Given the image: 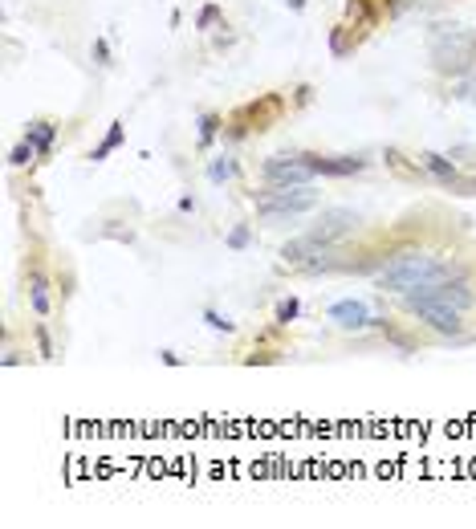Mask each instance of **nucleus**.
Returning a JSON list of instances; mask_svg holds the SVG:
<instances>
[{
	"label": "nucleus",
	"mask_w": 476,
	"mask_h": 529,
	"mask_svg": "<svg viewBox=\"0 0 476 529\" xmlns=\"http://www.w3.org/2000/svg\"><path fill=\"white\" fill-rule=\"evenodd\" d=\"M297 314H301V301H297V298H285V301L277 306V322H281V326H289Z\"/></svg>",
	"instance_id": "nucleus-17"
},
{
	"label": "nucleus",
	"mask_w": 476,
	"mask_h": 529,
	"mask_svg": "<svg viewBox=\"0 0 476 529\" xmlns=\"http://www.w3.org/2000/svg\"><path fill=\"white\" fill-rule=\"evenodd\" d=\"M285 4H289V8H301V4H306V0H285Z\"/></svg>",
	"instance_id": "nucleus-24"
},
{
	"label": "nucleus",
	"mask_w": 476,
	"mask_h": 529,
	"mask_svg": "<svg viewBox=\"0 0 476 529\" xmlns=\"http://www.w3.org/2000/svg\"><path fill=\"white\" fill-rule=\"evenodd\" d=\"M427 50H431L436 69H440V74H452V78H464V74H472V66H476V33L464 29V25H436Z\"/></svg>",
	"instance_id": "nucleus-2"
},
{
	"label": "nucleus",
	"mask_w": 476,
	"mask_h": 529,
	"mask_svg": "<svg viewBox=\"0 0 476 529\" xmlns=\"http://www.w3.org/2000/svg\"><path fill=\"white\" fill-rule=\"evenodd\" d=\"M29 301H33V310H37V318H45L50 314V285H45V277H29Z\"/></svg>",
	"instance_id": "nucleus-14"
},
{
	"label": "nucleus",
	"mask_w": 476,
	"mask_h": 529,
	"mask_svg": "<svg viewBox=\"0 0 476 529\" xmlns=\"http://www.w3.org/2000/svg\"><path fill=\"white\" fill-rule=\"evenodd\" d=\"M25 139H29V143L37 147V155H50L53 139H57V127H53V122H29Z\"/></svg>",
	"instance_id": "nucleus-11"
},
{
	"label": "nucleus",
	"mask_w": 476,
	"mask_h": 529,
	"mask_svg": "<svg viewBox=\"0 0 476 529\" xmlns=\"http://www.w3.org/2000/svg\"><path fill=\"white\" fill-rule=\"evenodd\" d=\"M232 175H236V159H228V155H220V159L208 167V180L212 183H228Z\"/></svg>",
	"instance_id": "nucleus-15"
},
{
	"label": "nucleus",
	"mask_w": 476,
	"mask_h": 529,
	"mask_svg": "<svg viewBox=\"0 0 476 529\" xmlns=\"http://www.w3.org/2000/svg\"><path fill=\"white\" fill-rule=\"evenodd\" d=\"M424 167H427V171H431V175H436L440 183H460L456 163H448L443 155H431V151H427V155H424Z\"/></svg>",
	"instance_id": "nucleus-13"
},
{
	"label": "nucleus",
	"mask_w": 476,
	"mask_h": 529,
	"mask_svg": "<svg viewBox=\"0 0 476 529\" xmlns=\"http://www.w3.org/2000/svg\"><path fill=\"white\" fill-rule=\"evenodd\" d=\"M216 131H220V118H216V115H204V118H199V143H212Z\"/></svg>",
	"instance_id": "nucleus-18"
},
{
	"label": "nucleus",
	"mask_w": 476,
	"mask_h": 529,
	"mask_svg": "<svg viewBox=\"0 0 476 529\" xmlns=\"http://www.w3.org/2000/svg\"><path fill=\"white\" fill-rule=\"evenodd\" d=\"M452 273V264L440 261V257H427V252H399L383 273H378V289H391V293H415V289H427L440 277Z\"/></svg>",
	"instance_id": "nucleus-1"
},
{
	"label": "nucleus",
	"mask_w": 476,
	"mask_h": 529,
	"mask_svg": "<svg viewBox=\"0 0 476 529\" xmlns=\"http://www.w3.org/2000/svg\"><path fill=\"white\" fill-rule=\"evenodd\" d=\"M330 322H338L342 330H366V326H375V318H371V310H366V301H359V298L334 301V306H330Z\"/></svg>",
	"instance_id": "nucleus-8"
},
{
	"label": "nucleus",
	"mask_w": 476,
	"mask_h": 529,
	"mask_svg": "<svg viewBox=\"0 0 476 529\" xmlns=\"http://www.w3.org/2000/svg\"><path fill=\"white\" fill-rule=\"evenodd\" d=\"M326 252L330 248L306 232V236H294L289 245H281V261L285 264H313V257H326Z\"/></svg>",
	"instance_id": "nucleus-9"
},
{
	"label": "nucleus",
	"mask_w": 476,
	"mask_h": 529,
	"mask_svg": "<svg viewBox=\"0 0 476 529\" xmlns=\"http://www.w3.org/2000/svg\"><path fill=\"white\" fill-rule=\"evenodd\" d=\"M204 322H208L212 330H224V334L232 330V322H228V318H224V314H216V310H204Z\"/></svg>",
	"instance_id": "nucleus-19"
},
{
	"label": "nucleus",
	"mask_w": 476,
	"mask_h": 529,
	"mask_svg": "<svg viewBox=\"0 0 476 529\" xmlns=\"http://www.w3.org/2000/svg\"><path fill=\"white\" fill-rule=\"evenodd\" d=\"M94 57H98V66H110V50H106V41H94Z\"/></svg>",
	"instance_id": "nucleus-23"
},
{
	"label": "nucleus",
	"mask_w": 476,
	"mask_h": 529,
	"mask_svg": "<svg viewBox=\"0 0 476 529\" xmlns=\"http://www.w3.org/2000/svg\"><path fill=\"white\" fill-rule=\"evenodd\" d=\"M313 208H318V192L310 183H301V187H273V192H265L257 199V212L265 220H294V216H306Z\"/></svg>",
	"instance_id": "nucleus-3"
},
{
	"label": "nucleus",
	"mask_w": 476,
	"mask_h": 529,
	"mask_svg": "<svg viewBox=\"0 0 476 529\" xmlns=\"http://www.w3.org/2000/svg\"><path fill=\"white\" fill-rule=\"evenodd\" d=\"M122 134H127V122H115V127L106 131V139H102V143H98L94 151H90V159H94V163H102L106 155H115V151L122 147Z\"/></svg>",
	"instance_id": "nucleus-12"
},
{
	"label": "nucleus",
	"mask_w": 476,
	"mask_h": 529,
	"mask_svg": "<svg viewBox=\"0 0 476 529\" xmlns=\"http://www.w3.org/2000/svg\"><path fill=\"white\" fill-rule=\"evenodd\" d=\"M29 159H37V147L29 143V139H25V143H17V147L8 151V163H13V167H25Z\"/></svg>",
	"instance_id": "nucleus-16"
},
{
	"label": "nucleus",
	"mask_w": 476,
	"mask_h": 529,
	"mask_svg": "<svg viewBox=\"0 0 476 529\" xmlns=\"http://www.w3.org/2000/svg\"><path fill=\"white\" fill-rule=\"evenodd\" d=\"M212 21H220V8H216V4H208V8L199 13V29H208Z\"/></svg>",
	"instance_id": "nucleus-22"
},
{
	"label": "nucleus",
	"mask_w": 476,
	"mask_h": 529,
	"mask_svg": "<svg viewBox=\"0 0 476 529\" xmlns=\"http://www.w3.org/2000/svg\"><path fill=\"white\" fill-rule=\"evenodd\" d=\"M359 228V216L350 212V208H326V212L318 216V224L310 228L313 240H322L326 248H334L342 236H350V232Z\"/></svg>",
	"instance_id": "nucleus-7"
},
{
	"label": "nucleus",
	"mask_w": 476,
	"mask_h": 529,
	"mask_svg": "<svg viewBox=\"0 0 476 529\" xmlns=\"http://www.w3.org/2000/svg\"><path fill=\"white\" fill-rule=\"evenodd\" d=\"M245 245H248V224H236L228 232V248H245Z\"/></svg>",
	"instance_id": "nucleus-20"
},
{
	"label": "nucleus",
	"mask_w": 476,
	"mask_h": 529,
	"mask_svg": "<svg viewBox=\"0 0 476 529\" xmlns=\"http://www.w3.org/2000/svg\"><path fill=\"white\" fill-rule=\"evenodd\" d=\"M313 167V175H350V171H362V159H313L306 155Z\"/></svg>",
	"instance_id": "nucleus-10"
},
{
	"label": "nucleus",
	"mask_w": 476,
	"mask_h": 529,
	"mask_svg": "<svg viewBox=\"0 0 476 529\" xmlns=\"http://www.w3.org/2000/svg\"><path fill=\"white\" fill-rule=\"evenodd\" d=\"M261 171L269 187H301V183L313 180V167L306 155H273V159H265Z\"/></svg>",
	"instance_id": "nucleus-5"
},
{
	"label": "nucleus",
	"mask_w": 476,
	"mask_h": 529,
	"mask_svg": "<svg viewBox=\"0 0 476 529\" xmlns=\"http://www.w3.org/2000/svg\"><path fill=\"white\" fill-rule=\"evenodd\" d=\"M415 293H424V298H431V301H443V306H452V310H468L476 301V289H472V281L464 277V273H448V277H440L436 285H427V289H415Z\"/></svg>",
	"instance_id": "nucleus-6"
},
{
	"label": "nucleus",
	"mask_w": 476,
	"mask_h": 529,
	"mask_svg": "<svg viewBox=\"0 0 476 529\" xmlns=\"http://www.w3.org/2000/svg\"><path fill=\"white\" fill-rule=\"evenodd\" d=\"M403 306H407L411 314L419 318V322H427L436 334H460V310H452V306H443V301H431V298H424V293H403Z\"/></svg>",
	"instance_id": "nucleus-4"
},
{
	"label": "nucleus",
	"mask_w": 476,
	"mask_h": 529,
	"mask_svg": "<svg viewBox=\"0 0 476 529\" xmlns=\"http://www.w3.org/2000/svg\"><path fill=\"white\" fill-rule=\"evenodd\" d=\"M37 347H41V359H53V342H50V330L37 326Z\"/></svg>",
	"instance_id": "nucleus-21"
}]
</instances>
